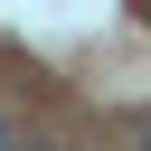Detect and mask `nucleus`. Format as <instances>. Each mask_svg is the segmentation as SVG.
I'll return each mask as SVG.
<instances>
[{
  "label": "nucleus",
  "instance_id": "nucleus-1",
  "mask_svg": "<svg viewBox=\"0 0 151 151\" xmlns=\"http://www.w3.org/2000/svg\"><path fill=\"white\" fill-rule=\"evenodd\" d=\"M132 132H142V151H151V113H142V123H132Z\"/></svg>",
  "mask_w": 151,
  "mask_h": 151
},
{
  "label": "nucleus",
  "instance_id": "nucleus-2",
  "mask_svg": "<svg viewBox=\"0 0 151 151\" xmlns=\"http://www.w3.org/2000/svg\"><path fill=\"white\" fill-rule=\"evenodd\" d=\"M0 151H19V142H9V123H0Z\"/></svg>",
  "mask_w": 151,
  "mask_h": 151
},
{
  "label": "nucleus",
  "instance_id": "nucleus-3",
  "mask_svg": "<svg viewBox=\"0 0 151 151\" xmlns=\"http://www.w3.org/2000/svg\"><path fill=\"white\" fill-rule=\"evenodd\" d=\"M28 151H47V142H28Z\"/></svg>",
  "mask_w": 151,
  "mask_h": 151
}]
</instances>
